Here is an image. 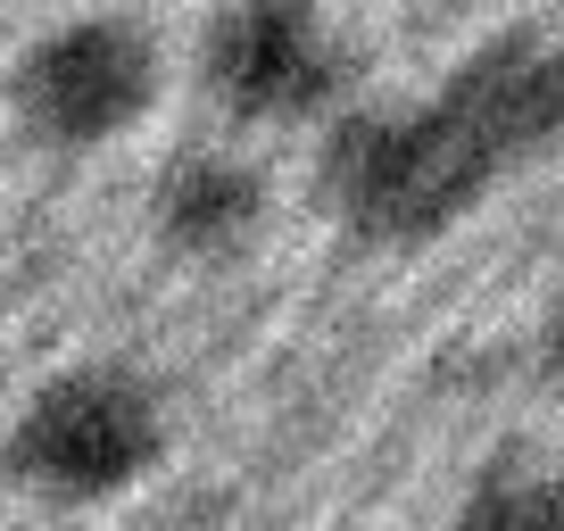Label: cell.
I'll use <instances>...</instances> for the list:
<instances>
[{"mask_svg": "<svg viewBox=\"0 0 564 531\" xmlns=\"http://www.w3.org/2000/svg\"><path fill=\"white\" fill-rule=\"evenodd\" d=\"M166 457V390L124 357H84L25 390L0 432V474L42 507H108Z\"/></svg>", "mask_w": 564, "mask_h": 531, "instance_id": "obj_2", "label": "cell"}, {"mask_svg": "<svg viewBox=\"0 0 564 531\" xmlns=\"http://www.w3.org/2000/svg\"><path fill=\"white\" fill-rule=\"evenodd\" d=\"M547 373L564 382V307H556V324H547Z\"/></svg>", "mask_w": 564, "mask_h": 531, "instance_id": "obj_8", "label": "cell"}, {"mask_svg": "<svg viewBox=\"0 0 564 531\" xmlns=\"http://www.w3.org/2000/svg\"><path fill=\"white\" fill-rule=\"evenodd\" d=\"M498 166L441 100L340 108L316 150V199L366 249H423L481 208Z\"/></svg>", "mask_w": 564, "mask_h": 531, "instance_id": "obj_1", "label": "cell"}, {"mask_svg": "<svg viewBox=\"0 0 564 531\" xmlns=\"http://www.w3.org/2000/svg\"><path fill=\"white\" fill-rule=\"evenodd\" d=\"M199 91L232 124H333L349 91V51L300 0H241L199 25Z\"/></svg>", "mask_w": 564, "mask_h": 531, "instance_id": "obj_4", "label": "cell"}, {"mask_svg": "<svg viewBox=\"0 0 564 531\" xmlns=\"http://www.w3.org/2000/svg\"><path fill=\"white\" fill-rule=\"evenodd\" d=\"M265 216H274V183H265L258 159L225 142H192L159 166L150 183V232H159L166 258L183 266H232L258 249Z\"/></svg>", "mask_w": 564, "mask_h": 531, "instance_id": "obj_6", "label": "cell"}, {"mask_svg": "<svg viewBox=\"0 0 564 531\" xmlns=\"http://www.w3.org/2000/svg\"><path fill=\"white\" fill-rule=\"evenodd\" d=\"M448 531H564V474L531 457H498L474 474V490L457 498Z\"/></svg>", "mask_w": 564, "mask_h": 531, "instance_id": "obj_7", "label": "cell"}, {"mask_svg": "<svg viewBox=\"0 0 564 531\" xmlns=\"http://www.w3.org/2000/svg\"><path fill=\"white\" fill-rule=\"evenodd\" d=\"M432 100L481 142V159L507 175V166L556 150L564 133V42L540 25H507V34L474 42L457 67L441 75Z\"/></svg>", "mask_w": 564, "mask_h": 531, "instance_id": "obj_5", "label": "cell"}, {"mask_svg": "<svg viewBox=\"0 0 564 531\" xmlns=\"http://www.w3.org/2000/svg\"><path fill=\"white\" fill-rule=\"evenodd\" d=\"M159 84H166V51L141 18H58L9 67V108H18L34 150L84 159V150L124 142L159 108Z\"/></svg>", "mask_w": 564, "mask_h": 531, "instance_id": "obj_3", "label": "cell"}]
</instances>
